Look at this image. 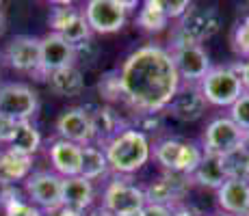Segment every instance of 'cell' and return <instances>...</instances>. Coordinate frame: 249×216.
Returning a JSON list of instances; mask_svg holds the SVG:
<instances>
[{
    "instance_id": "36",
    "label": "cell",
    "mask_w": 249,
    "mask_h": 216,
    "mask_svg": "<svg viewBox=\"0 0 249 216\" xmlns=\"http://www.w3.org/2000/svg\"><path fill=\"white\" fill-rule=\"evenodd\" d=\"M16 126H18V121L0 115V145L9 147V143L13 141V134H16Z\"/></svg>"
},
{
    "instance_id": "15",
    "label": "cell",
    "mask_w": 249,
    "mask_h": 216,
    "mask_svg": "<svg viewBox=\"0 0 249 216\" xmlns=\"http://www.w3.org/2000/svg\"><path fill=\"white\" fill-rule=\"evenodd\" d=\"M74 65V46H70L59 33H48L41 37V61L37 80H46L52 71Z\"/></svg>"
},
{
    "instance_id": "37",
    "label": "cell",
    "mask_w": 249,
    "mask_h": 216,
    "mask_svg": "<svg viewBox=\"0 0 249 216\" xmlns=\"http://www.w3.org/2000/svg\"><path fill=\"white\" fill-rule=\"evenodd\" d=\"M241 84L245 89V93H249V59L243 61V71H241Z\"/></svg>"
},
{
    "instance_id": "1",
    "label": "cell",
    "mask_w": 249,
    "mask_h": 216,
    "mask_svg": "<svg viewBox=\"0 0 249 216\" xmlns=\"http://www.w3.org/2000/svg\"><path fill=\"white\" fill-rule=\"evenodd\" d=\"M117 80L122 102L137 115H159L169 106L182 84L171 52L159 43L132 50L117 69Z\"/></svg>"
},
{
    "instance_id": "27",
    "label": "cell",
    "mask_w": 249,
    "mask_h": 216,
    "mask_svg": "<svg viewBox=\"0 0 249 216\" xmlns=\"http://www.w3.org/2000/svg\"><path fill=\"white\" fill-rule=\"evenodd\" d=\"M61 37H63L65 41L70 43V46H78V43L91 39V28L87 20H85V13L83 9H78V11L74 13V16L70 17V22L63 26V31L59 33Z\"/></svg>"
},
{
    "instance_id": "25",
    "label": "cell",
    "mask_w": 249,
    "mask_h": 216,
    "mask_svg": "<svg viewBox=\"0 0 249 216\" xmlns=\"http://www.w3.org/2000/svg\"><path fill=\"white\" fill-rule=\"evenodd\" d=\"M108 173V162L107 156L100 147L95 145H85L80 150V175L89 182H95Z\"/></svg>"
},
{
    "instance_id": "17",
    "label": "cell",
    "mask_w": 249,
    "mask_h": 216,
    "mask_svg": "<svg viewBox=\"0 0 249 216\" xmlns=\"http://www.w3.org/2000/svg\"><path fill=\"white\" fill-rule=\"evenodd\" d=\"M80 150L83 147L74 145L70 141L56 138L48 150V158L54 173L59 177H76L80 175Z\"/></svg>"
},
{
    "instance_id": "22",
    "label": "cell",
    "mask_w": 249,
    "mask_h": 216,
    "mask_svg": "<svg viewBox=\"0 0 249 216\" xmlns=\"http://www.w3.org/2000/svg\"><path fill=\"white\" fill-rule=\"evenodd\" d=\"M93 197H95L93 182L85 180L83 175L63 177V205L78 210V212H85V210L91 208Z\"/></svg>"
},
{
    "instance_id": "13",
    "label": "cell",
    "mask_w": 249,
    "mask_h": 216,
    "mask_svg": "<svg viewBox=\"0 0 249 216\" xmlns=\"http://www.w3.org/2000/svg\"><path fill=\"white\" fill-rule=\"evenodd\" d=\"M169 52L174 56V65L182 84H199L204 76L213 69L208 52L202 46H182Z\"/></svg>"
},
{
    "instance_id": "4",
    "label": "cell",
    "mask_w": 249,
    "mask_h": 216,
    "mask_svg": "<svg viewBox=\"0 0 249 216\" xmlns=\"http://www.w3.org/2000/svg\"><path fill=\"white\" fill-rule=\"evenodd\" d=\"M202 158V147L184 138H162L154 145V160L165 173H180V175L191 177Z\"/></svg>"
},
{
    "instance_id": "40",
    "label": "cell",
    "mask_w": 249,
    "mask_h": 216,
    "mask_svg": "<svg viewBox=\"0 0 249 216\" xmlns=\"http://www.w3.org/2000/svg\"><path fill=\"white\" fill-rule=\"evenodd\" d=\"M119 216H145V210H135V212H128V214H119Z\"/></svg>"
},
{
    "instance_id": "8",
    "label": "cell",
    "mask_w": 249,
    "mask_h": 216,
    "mask_svg": "<svg viewBox=\"0 0 249 216\" xmlns=\"http://www.w3.org/2000/svg\"><path fill=\"white\" fill-rule=\"evenodd\" d=\"M39 108V95L24 83L0 84V115L13 121H31Z\"/></svg>"
},
{
    "instance_id": "10",
    "label": "cell",
    "mask_w": 249,
    "mask_h": 216,
    "mask_svg": "<svg viewBox=\"0 0 249 216\" xmlns=\"http://www.w3.org/2000/svg\"><path fill=\"white\" fill-rule=\"evenodd\" d=\"M102 208L108 210L113 216L143 210L145 208V193H143L141 186L132 184L130 180L117 177V180L108 182V186L104 188Z\"/></svg>"
},
{
    "instance_id": "33",
    "label": "cell",
    "mask_w": 249,
    "mask_h": 216,
    "mask_svg": "<svg viewBox=\"0 0 249 216\" xmlns=\"http://www.w3.org/2000/svg\"><path fill=\"white\" fill-rule=\"evenodd\" d=\"M98 56H100V46L93 39H87L78 43V46H74V65L80 63V65L91 67L98 61Z\"/></svg>"
},
{
    "instance_id": "31",
    "label": "cell",
    "mask_w": 249,
    "mask_h": 216,
    "mask_svg": "<svg viewBox=\"0 0 249 216\" xmlns=\"http://www.w3.org/2000/svg\"><path fill=\"white\" fill-rule=\"evenodd\" d=\"M232 50L236 52L238 56L243 59H249V16L245 17L243 22H238L234 26V33H232Z\"/></svg>"
},
{
    "instance_id": "34",
    "label": "cell",
    "mask_w": 249,
    "mask_h": 216,
    "mask_svg": "<svg viewBox=\"0 0 249 216\" xmlns=\"http://www.w3.org/2000/svg\"><path fill=\"white\" fill-rule=\"evenodd\" d=\"M4 216H44V212L39 208H35L33 203H28V201L20 199L4 208Z\"/></svg>"
},
{
    "instance_id": "39",
    "label": "cell",
    "mask_w": 249,
    "mask_h": 216,
    "mask_svg": "<svg viewBox=\"0 0 249 216\" xmlns=\"http://www.w3.org/2000/svg\"><path fill=\"white\" fill-rule=\"evenodd\" d=\"M241 147L249 153V130H247V132H243V143H241Z\"/></svg>"
},
{
    "instance_id": "32",
    "label": "cell",
    "mask_w": 249,
    "mask_h": 216,
    "mask_svg": "<svg viewBox=\"0 0 249 216\" xmlns=\"http://www.w3.org/2000/svg\"><path fill=\"white\" fill-rule=\"evenodd\" d=\"M228 117L232 119V121L236 123L243 132H247V130H249V93H243L241 98H238L236 102L230 106V115H228Z\"/></svg>"
},
{
    "instance_id": "16",
    "label": "cell",
    "mask_w": 249,
    "mask_h": 216,
    "mask_svg": "<svg viewBox=\"0 0 249 216\" xmlns=\"http://www.w3.org/2000/svg\"><path fill=\"white\" fill-rule=\"evenodd\" d=\"M206 100L199 93L197 84H180L176 98L169 102V106L165 110H169V115L176 119V121L182 123H193L197 119L204 117L206 113Z\"/></svg>"
},
{
    "instance_id": "28",
    "label": "cell",
    "mask_w": 249,
    "mask_h": 216,
    "mask_svg": "<svg viewBox=\"0 0 249 216\" xmlns=\"http://www.w3.org/2000/svg\"><path fill=\"white\" fill-rule=\"evenodd\" d=\"M228 171V180H241L249 184V153L238 147L236 151H232L230 156L223 158Z\"/></svg>"
},
{
    "instance_id": "12",
    "label": "cell",
    "mask_w": 249,
    "mask_h": 216,
    "mask_svg": "<svg viewBox=\"0 0 249 216\" xmlns=\"http://www.w3.org/2000/svg\"><path fill=\"white\" fill-rule=\"evenodd\" d=\"M4 61L9 67L22 74L37 76L41 61V39L33 35H18L4 48Z\"/></svg>"
},
{
    "instance_id": "20",
    "label": "cell",
    "mask_w": 249,
    "mask_h": 216,
    "mask_svg": "<svg viewBox=\"0 0 249 216\" xmlns=\"http://www.w3.org/2000/svg\"><path fill=\"white\" fill-rule=\"evenodd\" d=\"M46 83H48V89L54 95H59V98H76V95H80L85 91L83 69L76 65L52 71L46 78Z\"/></svg>"
},
{
    "instance_id": "38",
    "label": "cell",
    "mask_w": 249,
    "mask_h": 216,
    "mask_svg": "<svg viewBox=\"0 0 249 216\" xmlns=\"http://www.w3.org/2000/svg\"><path fill=\"white\" fill-rule=\"evenodd\" d=\"M87 216H113L108 210H104V208H95V210H91V212Z\"/></svg>"
},
{
    "instance_id": "3",
    "label": "cell",
    "mask_w": 249,
    "mask_h": 216,
    "mask_svg": "<svg viewBox=\"0 0 249 216\" xmlns=\"http://www.w3.org/2000/svg\"><path fill=\"white\" fill-rule=\"evenodd\" d=\"M221 31V16L219 9L213 4H191L189 11L178 20L171 31V46L167 50L182 46H199V43L213 39Z\"/></svg>"
},
{
    "instance_id": "21",
    "label": "cell",
    "mask_w": 249,
    "mask_h": 216,
    "mask_svg": "<svg viewBox=\"0 0 249 216\" xmlns=\"http://www.w3.org/2000/svg\"><path fill=\"white\" fill-rule=\"evenodd\" d=\"M33 171V156L26 153L4 150L0 153V186H13L16 182H22Z\"/></svg>"
},
{
    "instance_id": "7",
    "label": "cell",
    "mask_w": 249,
    "mask_h": 216,
    "mask_svg": "<svg viewBox=\"0 0 249 216\" xmlns=\"http://www.w3.org/2000/svg\"><path fill=\"white\" fill-rule=\"evenodd\" d=\"M243 143V130L236 126L230 117H214L208 121L202 134V151L210 156L226 158L232 151H236Z\"/></svg>"
},
{
    "instance_id": "6",
    "label": "cell",
    "mask_w": 249,
    "mask_h": 216,
    "mask_svg": "<svg viewBox=\"0 0 249 216\" xmlns=\"http://www.w3.org/2000/svg\"><path fill=\"white\" fill-rule=\"evenodd\" d=\"M24 188L28 195V203L35 208L54 214L63 205V177H59L54 171L31 173L24 182Z\"/></svg>"
},
{
    "instance_id": "35",
    "label": "cell",
    "mask_w": 249,
    "mask_h": 216,
    "mask_svg": "<svg viewBox=\"0 0 249 216\" xmlns=\"http://www.w3.org/2000/svg\"><path fill=\"white\" fill-rule=\"evenodd\" d=\"M162 7H165V13H167V17H169V22H171V20H180V17L189 11L191 2H189V0H178V2L162 0Z\"/></svg>"
},
{
    "instance_id": "30",
    "label": "cell",
    "mask_w": 249,
    "mask_h": 216,
    "mask_svg": "<svg viewBox=\"0 0 249 216\" xmlns=\"http://www.w3.org/2000/svg\"><path fill=\"white\" fill-rule=\"evenodd\" d=\"M98 91L104 100L111 106L113 102H122V91H119V80H117V69L115 71H107V74L100 78L98 83Z\"/></svg>"
},
{
    "instance_id": "41",
    "label": "cell",
    "mask_w": 249,
    "mask_h": 216,
    "mask_svg": "<svg viewBox=\"0 0 249 216\" xmlns=\"http://www.w3.org/2000/svg\"><path fill=\"white\" fill-rule=\"evenodd\" d=\"M4 26V11H2V4H0V31H2Z\"/></svg>"
},
{
    "instance_id": "24",
    "label": "cell",
    "mask_w": 249,
    "mask_h": 216,
    "mask_svg": "<svg viewBox=\"0 0 249 216\" xmlns=\"http://www.w3.org/2000/svg\"><path fill=\"white\" fill-rule=\"evenodd\" d=\"M169 17L165 13L162 0H145L137 13V26L145 33H160L167 28Z\"/></svg>"
},
{
    "instance_id": "44",
    "label": "cell",
    "mask_w": 249,
    "mask_h": 216,
    "mask_svg": "<svg viewBox=\"0 0 249 216\" xmlns=\"http://www.w3.org/2000/svg\"><path fill=\"white\" fill-rule=\"evenodd\" d=\"M247 216H249V214H247Z\"/></svg>"
},
{
    "instance_id": "18",
    "label": "cell",
    "mask_w": 249,
    "mask_h": 216,
    "mask_svg": "<svg viewBox=\"0 0 249 216\" xmlns=\"http://www.w3.org/2000/svg\"><path fill=\"white\" fill-rule=\"evenodd\" d=\"M219 210L232 216H247L249 214V184L241 180H228L217 190Z\"/></svg>"
},
{
    "instance_id": "43",
    "label": "cell",
    "mask_w": 249,
    "mask_h": 216,
    "mask_svg": "<svg viewBox=\"0 0 249 216\" xmlns=\"http://www.w3.org/2000/svg\"><path fill=\"white\" fill-rule=\"evenodd\" d=\"M0 153H2V151H0Z\"/></svg>"
},
{
    "instance_id": "2",
    "label": "cell",
    "mask_w": 249,
    "mask_h": 216,
    "mask_svg": "<svg viewBox=\"0 0 249 216\" xmlns=\"http://www.w3.org/2000/svg\"><path fill=\"white\" fill-rule=\"evenodd\" d=\"M108 169L115 175H132L141 171L152 158L150 138L137 128H124L117 136L104 147Z\"/></svg>"
},
{
    "instance_id": "14",
    "label": "cell",
    "mask_w": 249,
    "mask_h": 216,
    "mask_svg": "<svg viewBox=\"0 0 249 216\" xmlns=\"http://www.w3.org/2000/svg\"><path fill=\"white\" fill-rule=\"evenodd\" d=\"M56 134L63 141H70L78 147L93 145V128H91V115L85 106L65 108L56 119Z\"/></svg>"
},
{
    "instance_id": "11",
    "label": "cell",
    "mask_w": 249,
    "mask_h": 216,
    "mask_svg": "<svg viewBox=\"0 0 249 216\" xmlns=\"http://www.w3.org/2000/svg\"><path fill=\"white\" fill-rule=\"evenodd\" d=\"M191 186L189 175H180V173H162L160 177L152 180L150 184L143 188L145 193V205H165V208L174 210L180 203V199L186 195Z\"/></svg>"
},
{
    "instance_id": "5",
    "label": "cell",
    "mask_w": 249,
    "mask_h": 216,
    "mask_svg": "<svg viewBox=\"0 0 249 216\" xmlns=\"http://www.w3.org/2000/svg\"><path fill=\"white\" fill-rule=\"evenodd\" d=\"M197 86H199L202 98L206 100V104L217 106V108H230L245 93V89H243V84H241V78L234 76L228 65L213 67Z\"/></svg>"
},
{
    "instance_id": "9",
    "label": "cell",
    "mask_w": 249,
    "mask_h": 216,
    "mask_svg": "<svg viewBox=\"0 0 249 216\" xmlns=\"http://www.w3.org/2000/svg\"><path fill=\"white\" fill-rule=\"evenodd\" d=\"M83 13L91 33H98V35H111V33L122 31L128 20L122 0H89Z\"/></svg>"
},
{
    "instance_id": "26",
    "label": "cell",
    "mask_w": 249,
    "mask_h": 216,
    "mask_svg": "<svg viewBox=\"0 0 249 216\" xmlns=\"http://www.w3.org/2000/svg\"><path fill=\"white\" fill-rule=\"evenodd\" d=\"M41 147V134L39 130L33 126L31 121H18L13 141L9 143V150L26 153V156H35Z\"/></svg>"
},
{
    "instance_id": "29",
    "label": "cell",
    "mask_w": 249,
    "mask_h": 216,
    "mask_svg": "<svg viewBox=\"0 0 249 216\" xmlns=\"http://www.w3.org/2000/svg\"><path fill=\"white\" fill-rule=\"evenodd\" d=\"M78 9L74 7L71 2H52L50 9V17H48V24H50V33H61L63 26L70 22V17Z\"/></svg>"
},
{
    "instance_id": "23",
    "label": "cell",
    "mask_w": 249,
    "mask_h": 216,
    "mask_svg": "<svg viewBox=\"0 0 249 216\" xmlns=\"http://www.w3.org/2000/svg\"><path fill=\"white\" fill-rule=\"evenodd\" d=\"M191 180L197 182L199 186H206V188L219 190L228 182V171H226V162H223V158L204 153L202 162H199L197 169L193 171Z\"/></svg>"
},
{
    "instance_id": "42",
    "label": "cell",
    "mask_w": 249,
    "mask_h": 216,
    "mask_svg": "<svg viewBox=\"0 0 249 216\" xmlns=\"http://www.w3.org/2000/svg\"><path fill=\"white\" fill-rule=\"evenodd\" d=\"M210 216H232V214H226V212H221V210H219V212H214V214H210Z\"/></svg>"
},
{
    "instance_id": "19",
    "label": "cell",
    "mask_w": 249,
    "mask_h": 216,
    "mask_svg": "<svg viewBox=\"0 0 249 216\" xmlns=\"http://www.w3.org/2000/svg\"><path fill=\"white\" fill-rule=\"evenodd\" d=\"M89 115H91V128H93V143H95V147H100L104 151V147L124 130L122 119L115 113V108L108 106V104L98 106Z\"/></svg>"
}]
</instances>
